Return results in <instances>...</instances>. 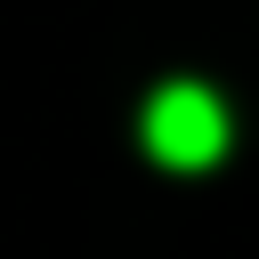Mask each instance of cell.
Returning a JSON list of instances; mask_svg holds the SVG:
<instances>
[{
  "label": "cell",
  "instance_id": "6da1fadb",
  "mask_svg": "<svg viewBox=\"0 0 259 259\" xmlns=\"http://www.w3.org/2000/svg\"><path fill=\"white\" fill-rule=\"evenodd\" d=\"M138 138H146V154L162 170H210L227 154L235 121H227V105H219L210 81H162L146 97V113H138Z\"/></svg>",
  "mask_w": 259,
  "mask_h": 259
}]
</instances>
